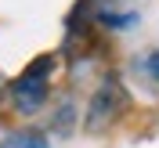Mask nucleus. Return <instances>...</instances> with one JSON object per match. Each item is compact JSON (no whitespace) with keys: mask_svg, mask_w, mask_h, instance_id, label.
Returning <instances> with one entry per match:
<instances>
[{"mask_svg":"<svg viewBox=\"0 0 159 148\" xmlns=\"http://www.w3.org/2000/svg\"><path fill=\"white\" fill-rule=\"evenodd\" d=\"M43 94H47V83H43V76H40V72L22 76L18 83H15V101H18V109H22V112L36 109L40 101H43Z\"/></svg>","mask_w":159,"mask_h":148,"instance_id":"obj_1","label":"nucleus"}]
</instances>
